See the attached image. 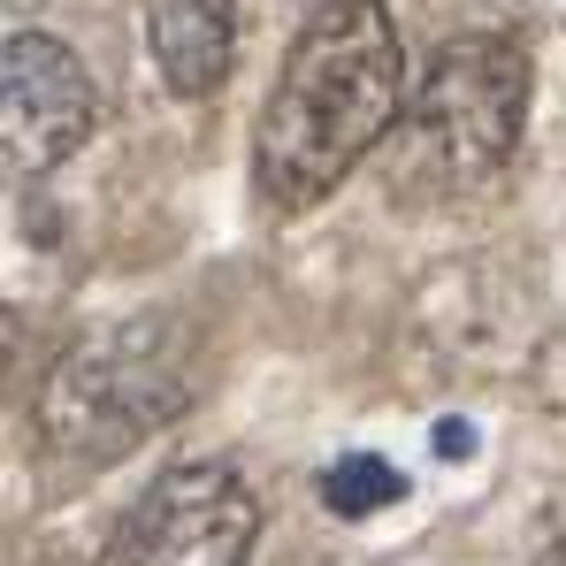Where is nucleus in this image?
I'll list each match as a JSON object with an SVG mask.
<instances>
[{
  "label": "nucleus",
  "mask_w": 566,
  "mask_h": 566,
  "mask_svg": "<svg viewBox=\"0 0 566 566\" xmlns=\"http://www.w3.org/2000/svg\"><path fill=\"white\" fill-rule=\"evenodd\" d=\"M536 566H566V536H559V544H552V552H544Z\"/></svg>",
  "instance_id": "obj_9"
},
{
  "label": "nucleus",
  "mask_w": 566,
  "mask_h": 566,
  "mask_svg": "<svg viewBox=\"0 0 566 566\" xmlns=\"http://www.w3.org/2000/svg\"><path fill=\"white\" fill-rule=\"evenodd\" d=\"M261 544V497L222 460H185L154 474L130 513L107 528L99 566H245Z\"/></svg>",
  "instance_id": "obj_4"
},
{
  "label": "nucleus",
  "mask_w": 566,
  "mask_h": 566,
  "mask_svg": "<svg viewBox=\"0 0 566 566\" xmlns=\"http://www.w3.org/2000/svg\"><path fill=\"white\" fill-rule=\"evenodd\" d=\"M521 123H528L521 39H505V31L444 39L406 107V177H429L444 191L490 185L521 154Z\"/></svg>",
  "instance_id": "obj_3"
},
{
  "label": "nucleus",
  "mask_w": 566,
  "mask_h": 566,
  "mask_svg": "<svg viewBox=\"0 0 566 566\" xmlns=\"http://www.w3.org/2000/svg\"><path fill=\"white\" fill-rule=\"evenodd\" d=\"M398 490H406V474L390 468L382 452H345L337 468H322V505L337 521H368L382 505H398Z\"/></svg>",
  "instance_id": "obj_7"
},
{
  "label": "nucleus",
  "mask_w": 566,
  "mask_h": 566,
  "mask_svg": "<svg viewBox=\"0 0 566 566\" xmlns=\"http://www.w3.org/2000/svg\"><path fill=\"white\" fill-rule=\"evenodd\" d=\"M191 406V368L161 322H123L77 345L39 390V437L62 460L107 468Z\"/></svg>",
  "instance_id": "obj_2"
},
{
  "label": "nucleus",
  "mask_w": 566,
  "mask_h": 566,
  "mask_svg": "<svg viewBox=\"0 0 566 566\" xmlns=\"http://www.w3.org/2000/svg\"><path fill=\"white\" fill-rule=\"evenodd\" d=\"M406 107V46L382 0H322L253 130V185L276 214H306L345 185Z\"/></svg>",
  "instance_id": "obj_1"
},
{
  "label": "nucleus",
  "mask_w": 566,
  "mask_h": 566,
  "mask_svg": "<svg viewBox=\"0 0 566 566\" xmlns=\"http://www.w3.org/2000/svg\"><path fill=\"white\" fill-rule=\"evenodd\" d=\"M99 123L93 70L54 39V31H15L0 54V138L23 177L62 169Z\"/></svg>",
  "instance_id": "obj_5"
},
{
  "label": "nucleus",
  "mask_w": 566,
  "mask_h": 566,
  "mask_svg": "<svg viewBox=\"0 0 566 566\" xmlns=\"http://www.w3.org/2000/svg\"><path fill=\"white\" fill-rule=\"evenodd\" d=\"M253 0H146V54L177 99H207L230 85Z\"/></svg>",
  "instance_id": "obj_6"
},
{
  "label": "nucleus",
  "mask_w": 566,
  "mask_h": 566,
  "mask_svg": "<svg viewBox=\"0 0 566 566\" xmlns=\"http://www.w3.org/2000/svg\"><path fill=\"white\" fill-rule=\"evenodd\" d=\"M437 452H444V460H468V452H474V429H468V421H444V429H437Z\"/></svg>",
  "instance_id": "obj_8"
}]
</instances>
